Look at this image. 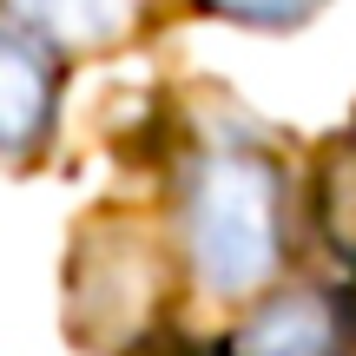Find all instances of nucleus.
<instances>
[{
    "mask_svg": "<svg viewBox=\"0 0 356 356\" xmlns=\"http://www.w3.org/2000/svg\"><path fill=\"white\" fill-rule=\"evenodd\" d=\"M185 264L211 297H264L291 264V172L257 139H211L178 191Z\"/></svg>",
    "mask_w": 356,
    "mask_h": 356,
    "instance_id": "f257e3e1",
    "label": "nucleus"
},
{
    "mask_svg": "<svg viewBox=\"0 0 356 356\" xmlns=\"http://www.w3.org/2000/svg\"><path fill=\"white\" fill-rule=\"evenodd\" d=\"M165 251L139 218H92L66 264V330L92 356H126L145 337H159L165 304Z\"/></svg>",
    "mask_w": 356,
    "mask_h": 356,
    "instance_id": "f03ea898",
    "label": "nucleus"
},
{
    "mask_svg": "<svg viewBox=\"0 0 356 356\" xmlns=\"http://www.w3.org/2000/svg\"><path fill=\"white\" fill-rule=\"evenodd\" d=\"M225 356H356V304L343 284H270Z\"/></svg>",
    "mask_w": 356,
    "mask_h": 356,
    "instance_id": "7ed1b4c3",
    "label": "nucleus"
},
{
    "mask_svg": "<svg viewBox=\"0 0 356 356\" xmlns=\"http://www.w3.org/2000/svg\"><path fill=\"white\" fill-rule=\"evenodd\" d=\"M66 53H53L33 26L0 13V165H33L60 126Z\"/></svg>",
    "mask_w": 356,
    "mask_h": 356,
    "instance_id": "20e7f679",
    "label": "nucleus"
},
{
    "mask_svg": "<svg viewBox=\"0 0 356 356\" xmlns=\"http://www.w3.org/2000/svg\"><path fill=\"white\" fill-rule=\"evenodd\" d=\"M53 53H113L145 26V0H0Z\"/></svg>",
    "mask_w": 356,
    "mask_h": 356,
    "instance_id": "39448f33",
    "label": "nucleus"
},
{
    "mask_svg": "<svg viewBox=\"0 0 356 356\" xmlns=\"http://www.w3.org/2000/svg\"><path fill=\"white\" fill-rule=\"evenodd\" d=\"M317 231L337 257L356 264V139L330 145L317 165Z\"/></svg>",
    "mask_w": 356,
    "mask_h": 356,
    "instance_id": "423d86ee",
    "label": "nucleus"
},
{
    "mask_svg": "<svg viewBox=\"0 0 356 356\" xmlns=\"http://www.w3.org/2000/svg\"><path fill=\"white\" fill-rule=\"evenodd\" d=\"M191 7L231 26H257V33H297L323 13V0H191Z\"/></svg>",
    "mask_w": 356,
    "mask_h": 356,
    "instance_id": "0eeeda50",
    "label": "nucleus"
},
{
    "mask_svg": "<svg viewBox=\"0 0 356 356\" xmlns=\"http://www.w3.org/2000/svg\"><path fill=\"white\" fill-rule=\"evenodd\" d=\"M126 356H225V350H204V343H185V337H145L139 350Z\"/></svg>",
    "mask_w": 356,
    "mask_h": 356,
    "instance_id": "6e6552de",
    "label": "nucleus"
},
{
    "mask_svg": "<svg viewBox=\"0 0 356 356\" xmlns=\"http://www.w3.org/2000/svg\"><path fill=\"white\" fill-rule=\"evenodd\" d=\"M343 291H350V304H356V277H350V284H343Z\"/></svg>",
    "mask_w": 356,
    "mask_h": 356,
    "instance_id": "1a4fd4ad",
    "label": "nucleus"
},
{
    "mask_svg": "<svg viewBox=\"0 0 356 356\" xmlns=\"http://www.w3.org/2000/svg\"><path fill=\"white\" fill-rule=\"evenodd\" d=\"M350 139H356V132H350Z\"/></svg>",
    "mask_w": 356,
    "mask_h": 356,
    "instance_id": "9d476101",
    "label": "nucleus"
}]
</instances>
